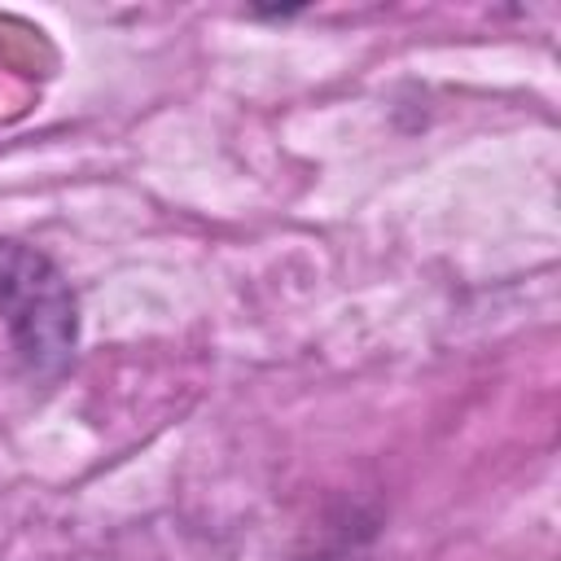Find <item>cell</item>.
Segmentation results:
<instances>
[{
  "label": "cell",
  "instance_id": "cell-1",
  "mask_svg": "<svg viewBox=\"0 0 561 561\" xmlns=\"http://www.w3.org/2000/svg\"><path fill=\"white\" fill-rule=\"evenodd\" d=\"M79 302L61 267L22 241H0V403L48 390L75 359Z\"/></svg>",
  "mask_w": 561,
  "mask_h": 561
}]
</instances>
